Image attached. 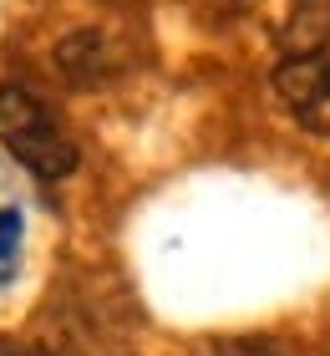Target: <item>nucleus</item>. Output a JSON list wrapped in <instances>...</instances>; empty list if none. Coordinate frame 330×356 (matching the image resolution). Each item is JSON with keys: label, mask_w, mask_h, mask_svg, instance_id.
Returning <instances> with one entry per match:
<instances>
[{"label": "nucleus", "mask_w": 330, "mask_h": 356, "mask_svg": "<svg viewBox=\"0 0 330 356\" xmlns=\"http://www.w3.org/2000/svg\"><path fill=\"white\" fill-rule=\"evenodd\" d=\"M0 143L15 163H26L36 178H66L76 168V138L36 92L0 82Z\"/></svg>", "instance_id": "nucleus-1"}, {"label": "nucleus", "mask_w": 330, "mask_h": 356, "mask_svg": "<svg viewBox=\"0 0 330 356\" xmlns=\"http://www.w3.org/2000/svg\"><path fill=\"white\" fill-rule=\"evenodd\" d=\"M274 87H279V102H285L310 133L330 138V46L290 56L285 67L274 72Z\"/></svg>", "instance_id": "nucleus-2"}, {"label": "nucleus", "mask_w": 330, "mask_h": 356, "mask_svg": "<svg viewBox=\"0 0 330 356\" xmlns=\"http://www.w3.org/2000/svg\"><path fill=\"white\" fill-rule=\"evenodd\" d=\"M21 214H10V209H0V285L15 275V265H21Z\"/></svg>", "instance_id": "nucleus-3"}, {"label": "nucleus", "mask_w": 330, "mask_h": 356, "mask_svg": "<svg viewBox=\"0 0 330 356\" xmlns=\"http://www.w3.org/2000/svg\"><path fill=\"white\" fill-rule=\"evenodd\" d=\"M0 356H10V351H0Z\"/></svg>", "instance_id": "nucleus-4"}]
</instances>
